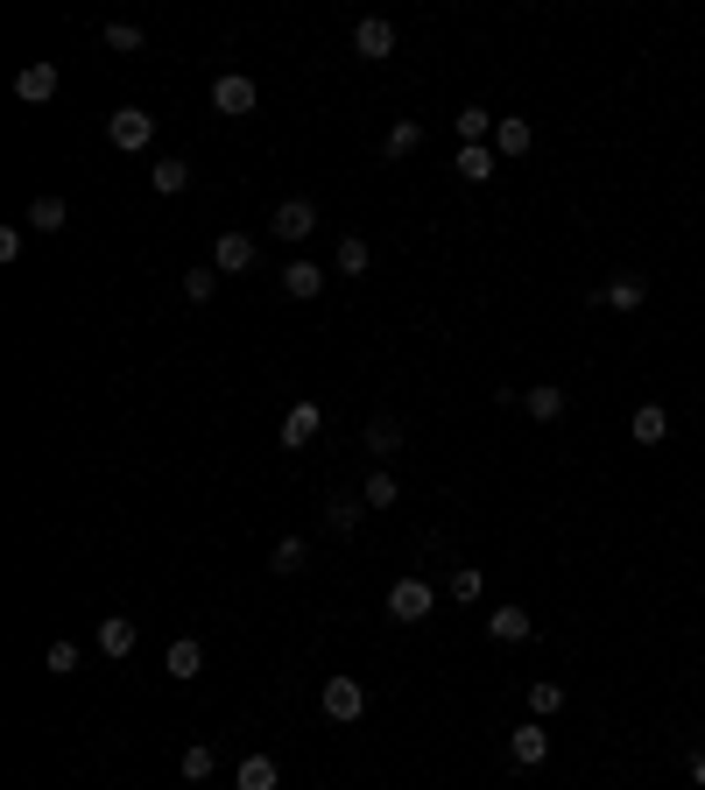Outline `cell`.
<instances>
[{"mask_svg": "<svg viewBox=\"0 0 705 790\" xmlns=\"http://www.w3.org/2000/svg\"><path fill=\"white\" fill-rule=\"evenodd\" d=\"M107 142L120 148V156H142V148L156 142V113H142V107H120L113 121H107Z\"/></svg>", "mask_w": 705, "mask_h": 790, "instance_id": "obj_1", "label": "cell"}, {"mask_svg": "<svg viewBox=\"0 0 705 790\" xmlns=\"http://www.w3.org/2000/svg\"><path fill=\"white\" fill-rule=\"evenodd\" d=\"M430 607H438V593H430L424 579H396V586H388V621H402V629H410V621H430Z\"/></svg>", "mask_w": 705, "mask_h": 790, "instance_id": "obj_2", "label": "cell"}, {"mask_svg": "<svg viewBox=\"0 0 705 790\" xmlns=\"http://www.w3.org/2000/svg\"><path fill=\"white\" fill-rule=\"evenodd\" d=\"M268 233H276V241H311V233H318V205L311 198H282L276 219H268Z\"/></svg>", "mask_w": 705, "mask_h": 790, "instance_id": "obj_3", "label": "cell"}, {"mask_svg": "<svg viewBox=\"0 0 705 790\" xmlns=\"http://www.w3.org/2000/svg\"><path fill=\"white\" fill-rule=\"evenodd\" d=\"M360 713H367V692H360V678H325V720L353 727Z\"/></svg>", "mask_w": 705, "mask_h": 790, "instance_id": "obj_4", "label": "cell"}, {"mask_svg": "<svg viewBox=\"0 0 705 790\" xmlns=\"http://www.w3.org/2000/svg\"><path fill=\"white\" fill-rule=\"evenodd\" d=\"M14 99H22V107H50V99H57V64H50V57L14 71Z\"/></svg>", "mask_w": 705, "mask_h": 790, "instance_id": "obj_5", "label": "cell"}, {"mask_svg": "<svg viewBox=\"0 0 705 790\" xmlns=\"http://www.w3.org/2000/svg\"><path fill=\"white\" fill-rule=\"evenodd\" d=\"M254 78H240V71H227V78H212V107L227 113V121H240V113H254Z\"/></svg>", "mask_w": 705, "mask_h": 790, "instance_id": "obj_6", "label": "cell"}, {"mask_svg": "<svg viewBox=\"0 0 705 790\" xmlns=\"http://www.w3.org/2000/svg\"><path fill=\"white\" fill-rule=\"evenodd\" d=\"M508 755H515L522 769H536V763H550V727L544 720H522L515 734H508Z\"/></svg>", "mask_w": 705, "mask_h": 790, "instance_id": "obj_7", "label": "cell"}, {"mask_svg": "<svg viewBox=\"0 0 705 790\" xmlns=\"http://www.w3.org/2000/svg\"><path fill=\"white\" fill-rule=\"evenodd\" d=\"M487 635H494V643H530V635H536L530 607H515V600H508V607H494V615H487Z\"/></svg>", "mask_w": 705, "mask_h": 790, "instance_id": "obj_8", "label": "cell"}, {"mask_svg": "<svg viewBox=\"0 0 705 790\" xmlns=\"http://www.w3.org/2000/svg\"><path fill=\"white\" fill-rule=\"evenodd\" d=\"M318 430H325V410H318V402H296V410L282 416V445H290V452H304Z\"/></svg>", "mask_w": 705, "mask_h": 790, "instance_id": "obj_9", "label": "cell"}, {"mask_svg": "<svg viewBox=\"0 0 705 790\" xmlns=\"http://www.w3.org/2000/svg\"><path fill=\"white\" fill-rule=\"evenodd\" d=\"M353 50H360V57H374V64H381V57H396V22L367 14V22L353 28Z\"/></svg>", "mask_w": 705, "mask_h": 790, "instance_id": "obj_10", "label": "cell"}, {"mask_svg": "<svg viewBox=\"0 0 705 790\" xmlns=\"http://www.w3.org/2000/svg\"><path fill=\"white\" fill-rule=\"evenodd\" d=\"M212 268H219V276L254 268V233H219V241H212Z\"/></svg>", "mask_w": 705, "mask_h": 790, "instance_id": "obj_11", "label": "cell"}, {"mask_svg": "<svg viewBox=\"0 0 705 790\" xmlns=\"http://www.w3.org/2000/svg\"><path fill=\"white\" fill-rule=\"evenodd\" d=\"M530 148H536V127L522 121V113H501V127H494V156L515 162V156H530Z\"/></svg>", "mask_w": 705, "mask_h": 790, "instance_id": "obj_12", "label": "cell"}, {"mask_svg": "<svg viewBox=\"0 0 705 790\" xmlns=\"http://www.w3.org/2000/svg\"><path fill=\"white\" fill-rule=\"evenodd\" d=\"M642 296H649V282H642V276H613V282H599V290H593V304H607V311H642Z\"/></svg>", "mask_w": 705, "mask_h": 790, "instance_id": "obj_13", "label": "cell"}, {"mask_svg": "<svg viewBox=\"0 0 705 790\" xmlns=\"http://www.w3.org/2000/svg\"><path fill=\"white\" fill-rule=\"evenodd\" d=\"M628 438H635V445H664L670 438V410H664V402H642V410L628 416Z\"/></svg>", "mask_w": 705, "mask_h": 790, "instance_id": "obj_14", "label": "cell"}, {"mask_svg": "<svg viewBox=\"0 0 705 790\" xmlns=\"http://www.w3.org/2000/svg\"><path fill=\"white\" fill-rule=\"evenodd\" d=\"M99 657H134V621L127 615H107V621H99Z\"/></svg>", "mask_w": 705, "mask_h": 790, "instance_id": "obj_15", "label": "cell"}, {"mask_svg": "<svg viewBox=\"0 0 705 790\" xmlns=\"http://www.w3.org/2000/svg\"><path fill=\"white\" fill-rule=\"evenodd\" d=\"M459 148H479V142H487V134L494 127H501V113H487V107H459Z\"/></svg>", "mask_w": 705, "mask_h": 790, "instance_id": "obj_16", "label": "cell"}, {"mask_svg": "<svg viewBox=\"0 0 705 790\" xmlns=\"http://www.w3.org/2000/svg\"><path fill=\"white\" fill-rule=\"evenodd\" d=\"M522 410H530L536 424H558V416H564V389H558V381H544V389H522Z\"/></svg>", "mask_w": 705, "mask_h": 790, "instance_id": "obj_17", "label": "cell"}, {"mask_svg": "<svg viewBox=\"0 0 705 790\" xmlns=\"http://www.w3.org/2000/svg\"><path fill=\"white\" fill-rule=\"evenodd\" d=\"M360 515H367V501H360V495H332V501H325V530H339V536L360 530Z\"/></svg>", "mask_w": 705, "mask_h": 790, "instance_id": "obj_18", "label": "cell"}, {"mask_svg": "<svg viewBox=\"0 0 705 790\" xmlns=\"http://www.w3.org/2000/svg\"><path fill=\"white\" fill-rule=\"evenodd\" d=\"M240 790H282V769L268 763V755H247V763H240V777H233Z\"/></svg>", "mask_w": 705, "mask_h": 790, "instance_id": "obj_19", "label": "cell"}, {"mask_svg": "<svg viewBox=\"0 0 705 790\" xmlns=\"http://www.w3.org/2000/svg\"><path fill=\"white\" fill-rule=\"evenodd\" d=\"M148 184H156V191H162V198H177V191H184V184H191V162H184V156H162V162H156V170H148Z\"/></svg>", "mask_w": 705, "mask_h": 790, "instance_id": "obj_20", "label": "cell"}, {"mask_svg": "<svg viewBox=\"0 0 705 790\" xmlns=\"http://www.w3.org/2000/svg\"><path fill=\"white\" fill-rule=\"evenodd\" d=\"M282 290H290V296H318L325 290V268L318 262H290V268H282Z\"/></svg>", "mask_w": 705, "mask_h": 790, "instance_id": "obj_21", "label": "cell"}, {"mask_svg": "<svg viewBox=\"0 0 705 790\" xmlns=\"http://www.w3.org/2000/svg\"><path fill=\"white\" fill-rule=\"evenodd\" d=\"M452 170L466 177V184H487V177H494V148H487V142H479V148H459Z\"/></svg>", "mask_w": 705, "mask_h": 790, "instance_id": "obj_22", "label": "cell"}, {"mask_svg": "<svg viewBox=\"0 0 705 790\" xmlns=\"http://www.w3.org/2000/svg\"><path fill=\"white\" fill-rule=\"evenodd\" d=\"M416 148H424V127H416V121H396V127H388V142H381V156L402 162V156H416Z\"/></svg>", "mask_w": 705, "mask_h": 790, "instance_id": "obj_23", "label": "cell"}, {"mask_svg": "<svg viewBox=\"0 0 705 790\" xmlns=\"http://www.w3.org/2000/svg\"><path fill=\"white\" fill-rule=\"evenodd\" d=\"M162 670H170V678H198V670H205V649H198V643L184 635V643H170V657H162Z\"/></svg>", "mask_w": 705, "mask_h": 790, "instance_id": "obj_24", "label": "cell"}, {"mask_svg": "<svg viewBox=\"0 0 705 790\" xmlns=\"http://www.w3.org/2000/svg\"><path fill=\"white\" fill-rule=\"evenodd\" d=\"M64 219H71L64 198H36V205H28V227H36V233H64Z\"/></svg>", "mask_w": 705, "mask_h": 790, "instance_id": "obj_25", "label": "cell"}, {"mask_svg": "<svg viewBox=\"0 0 705 790\" xmlns=\"http://www.w3.org/2000/svg\"><path fill=\"white\" fill-rule=\"evenodd\" d=\"M530 713H536V720L564 713V684H558V678H536V684H530Z\"/></svg>", "mask_w": 705, "mask_h": 790, "instance_id": "obj_26", "label": "cell"}, {"mask_svg": "<svg viewBox=\"0 0 705 790\" xmlns=\"http://www.w3.org/2000/svg\"><path fill=\"white\" fill-rule=\"evenodd\" d=\"M367 452H402V424H396V416H374V424H367Z\"/></svg>", "mask_w": 705, "mask_h": 790, "instance_id": "obj_27", "label": "cell"}, {"mask_svg": "<svg viewBox=\"0 0 705 790\" xmlns=\"http://www.w3.org/2000/svg\"><path fill=\"white\" fill-rule=\"evenodd\" d=\"M99 42H107V50H120V57H134V50H142V28H134V22H107V28H99Z\"/></svg>", "mask_w": 705, "mask_h": 790, "instance_id": "obj_28", "label": "cell"}, {"mask_svg": "<svg viewBox=\"0 0 705 790\" xmlns=\"http://www.w3.org/2000/svg\"><path fill=\"white\" fill-rule=\"evenodd\" d=\"M367 262H374V247L360 241V233H347V241H339V276H367Z\"/></svg>", "mask_w": 705, "mask_h": 790, "instance_id": "obj_29", "label": "cell"}, {"mask_svg": "<svg viewBox=\"0 0 705 790\" xmlns=\"http://www.w3.org/2000/svg\"><path fill=\"white\" fill-rule=\"evenodd\" d=\"M360 501H367V509H396V473L374 466V473H367V487H360Z\"/></svg>", "mask_w": 705, "mask_h": 790, "instance_id": "obj_30", "label": "cell"}, {"mask_svg": "<svg viewBox=\"0 0 705 790\" xmlns=\"http://www.w3.org/2000/svg\"><path fill=\"white\" fill-rule=\"evenodd\" d=\"M479 586H487V579H479V564H459V572H452V586H445V593H452L459 607H473V600H479Z\"/></svg>", "mask_w": 705, "mask_h": 790, "instance_id": "obj_31", "label": "cell"}, {"mask_svg": "<svg viewBox=\"0 0 705 790\" xmlns=\"http://www.w3.org/2000/svg\"><path fill=\"white\" fill-rule=\"evenodd\" d=\"M268 572H282V579H290V572H304V536H282V544H276V558H268Z\"/></svg>", "mask_w": 705, "mask_h": 790, "instance_id": "obj_32", "label": "cell"}, {"mask_svg": "<svg viewBox=\"0 0 705 790\" xmlns=\"http://www.w3.org/2000/svg\"><path fill=\"white\" fill-rule=\"evenodd\" d=\"M212 290H219V268H212V262L184 276V296H191V304H212Z\"/></svg>", "mask_w": 705, "mask_h": 790, "instance_id": "obj_33", "label": "cell"}, {"mask_svg": "<svg viewBox=\"0 0 705 790\" xmlns=\"http://www.w3.org/2000/svg\"><path fill=\"white\" fill-rule=\"evenodd\" d=\"M42 664H50L57 678H71V670H78V643H64V635H57V643L42 649Z\"/></svg>", "mask_w": 705, "mask_h": 790, "instance_id": "obj_34", "label": "cell"}, {"mask_svg": "<svg viewBox=\"0 0 705 790\" xmlns=\"http://www.w3.org/2000/svg\"><path fill=\"white\" fill-rule=\"evenodd\" d=\"M177 769H184L191 783H205V777H212V749H205V741H198V749H184V763H177Z\"/></svg>", "mask_w": 705, "mask_h": 790, "instance_id": "obj_35", "label": "cell"}, {"mask_svg": "<svg viewBox=\"0 0 705 790\" xmlns=\"http://www.w3.org/2000/svg\"><path fill=\"white\" fill-rule=\"evenodd\" d=\"M692 783H705V755H692Z\"/></svg>", "mask_w": 705, "mask_h": 790, "instance_id": "obj_36", "label": "cell"}]
</instances>
